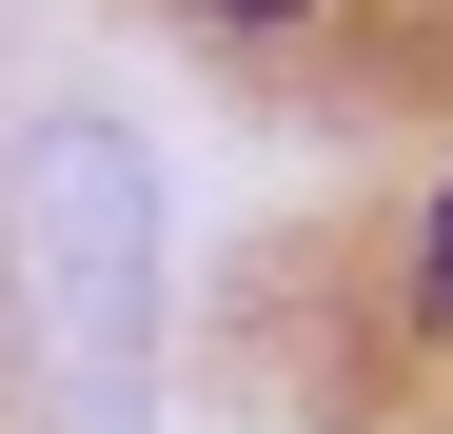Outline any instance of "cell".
Segmentation results:
<instances>
[{
	"label": "cell",
	"instance_id": "2",
	"mask_svg": "<svg viewBox=\"0 0 453 434\" xmlns=\"http://www.w3.org/2000/svg\"><path fill=\"white\" fill-rule=\"evenodd\" d=\"M434 316H453V198H434Z\"/></svg>",
	"mask_w": 453,
	"mask_h": 434
},
{
	"label": "cell",
	"instance_id": "3",
	"mask_svg": "<svg viewBox=\"0 0 453 434\" xmlns=\"http://www.w3.org/2000/svg\"><path fill=\"white\" fill-rule=\"evenodd\" d=\"M217 20H316V0H217Z\"/></svg>",
	"mask_w": 453,
	"mask_h": 434
},
{
	"label": "cell",
	"instance_id": "1",
	"mask_svg": "<svg viewBox=\"0 0 453 434\" xmlns=\"http://www.w3.org/2000/svg\"><path fill=\"white\" fill-rule=\"evenodd\" d=\"M0 276H20V336L80 415H138V355H158V178H138L119 119H40L20 178H0Z\"/></svg>",
	"mask_w": 453,
	"mask_h": 434
}]
</instances>
